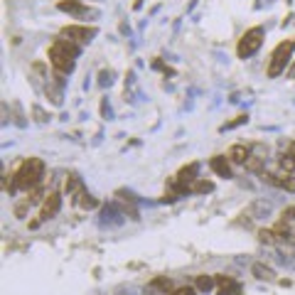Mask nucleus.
<instances>
[{"mask_svg":"<svg viewBox=\"0 0 295 295\" xmlns=\"http://www.w3.org/2000/svg\"><path fill=\"white\" fill-rule=\"evenodd\" d=\"M273 231H275V236H278V238H288V236H290V227H288V222H278V224L273 227Z\"/></svg>","mask_w":295,"mask_h":295,"instance_id":"17","label":"nucleus"},{"mask_svg":"<svg viewBox=\"0 0 295 295\" xmlns=\"http://www.w3.org/2000/svg\"><path fill=\"white\" fill-rule=\"evenodd\" d=\"M57 8L62 12H71V15H84V12H86L84 3H79V0H59Z\"/></svg>","mask_w":295,"mask_h":295,"instance_id":"12","label":"nucleus"},{"mask_svg":"<svg viewBox=\"0 0 295 295\" xmlns=\"http://www.w3.org/2000/svg\"><path fill=\"white\" fill-rule=\"evenodd\" d=\"M209 168L219 175V177H231V168H229V160L224 155H214L209 160Z\"/></svg>","mask_w":295,"mask_h":295,"instance_id":"9","label":"nucleus"},{"mask_svg":"<svg viewBox=\"0 0 295 295\" xmlns=\"http://www.w3.org/2000/svg\"><path fill=\"white\" fill-rule=\"evenodd\" d=\"M79 54V47L71 40H54L49 47V62L57 69V74H69L74 69V59Z\"/></svg>","mask_w":295,"mask_h":295,"instance_id":"2","label":"nucleus"},{"mask_svg":"<svg viewBox=\"0 0 295 295\" xmlns=\"http://www.w3.org/2000/svg\"><path fill=\"white\" fill-rule=\"evenodd\" d=\"M251 158V150H249V145H234L231 150H229V160L231 162H238V165H246V160Z\"/></svg>","mask_w":295,"mask_h":295,"instance_id":"10","label":"nucleus"},{"mask_svg":"<svg viewBox=\"0 0 295 295\" xmlns=\"http://www.w3.org/2000/svg\"><path fill=\"white\" fill-rule=\"evenodd\" d=\"M214 190V185L212 182H207V180H197L192 185V192L194 194H207V192H212Z\"/></svg>","mask_w":295,"mask_h":295,"instance_id":"16","label":"nucleus"},{"mask_svg":"<svg viewBox=\"0 0 295 295\" xmlns=\"http://www.w3.org/2000/svg\"><path fill=\"white\" fill-rule=\"evenodd\" d=\"M79 205L84 207V209H96V207H99V199H94L91 194H86V192H84V197H81V199H79Z\"/></svg>","mask_w":295,"mask_h":295,"instance_id":"19","label":"nucleus"},{"mask_svg":"<svg viewBox=\"0 0 295 295\" xmlns=\"http://www.w3.org/2000/svg\"><path fill=\"white\" fill-rule=\"evenodd\" d=\"M246 121H249V116H246V114H241V116H236L234 121H229V123H224V125H222V131H229V128H236V125L246 123Z\"/></svg>","mask_w":295,"mask_h":295,"instance_id":"20","label":"nucleus"},{"mask_svg":"<svg viewBox=\"0 0 295 295\" xmlns=\"http://www.w3.org/2000/svg\"><path fill=\"white\" fill-rule=\"evenodd\" d=\"M216 283H219V295H231L238 293V283L229 275H216Z\"/></svg>","mask_w":295,"mask_h":295,"instance_id":"11","label":"nucleus"},{"mask_svg":"<svg viewBox=\"0 0 295 295\" xmlns=\"http://www.w3.org/2000/svg\"><path fill=\"white\" fill-rule=\"evenodd\" d=\"M259 241H261V244H278V241H281V238L275 236V231H273V229H261V231H259Z\"/></svg>","mask_w":295,"mask_h":295,"instance_id":"14","label":"nucleus"},{"mask_svg":"<svg viewBox=\"0 0 295 295\" xmlns=\"http://www.w3.org/2000/svg\"><path fill=\"white\" fill-rule=\"evenodd\" d=\"M67 192H69V197L74 199V202H79L81 197H84V185H81V180H79V175H69V180H67Z\"/></svg>","mask_w":295,"mask_h":295,"instance_id":"8","label":"nucleus"},{"mask_svg":"<svg viewBox=\"0 0 295 295\" xmlns=\"http://www.w3.org/2000/svg\"><path fill=\"white\" fill-rule=\"evenodd\" d=\"M246 168L253 170V172H259V170H261V158H259V155H251V158L246 160Z\"/></svg>","mask_w":295,"mask_h":295,"instance_id":"21","label":"nucleus"},{"mask_svg":"<svg viewBox=\"0 0 295 295\" xmlns=\"http://www.w3.org/2000/svg\"><path fill=\"white\" fill-rule=\"evenodd\" d=\"M96 27H89V25H67L62 27V37H69L71 42H79V45H86L96 37Z\"/></svg>","mask_w":295,"mask_h":295,"instance_id":"5","label":"nucleus"},{"mask_svg":"<svg viewBox=\"0 0 295 295\" xmlns=\"http://www.w3.org/2000/svg\"><path fill=\"white\" fill-rule=\"evenodd\" d=\"M261 45H263V30L261 27H251V30H246L244 37L238 40L236 54L241 59H246V57H251V54H256V52L261 49Z\"/></svg>","mask_w":295,"mask_h":295,"instance_id":"3","label":"nucleus"},{"mask_svg":"<svg viewBox=\"0 0 295 295\" xmlns=\"http://www.w3.org/2000/svg\"><path fill=\"white\" fill-rule=\"evenodd\" d=\"M251 273H253L259 281H273V278H275V271H273L271 266H266V263H253V266H251Z\"/></svg>","mask_w":295,"mask_h":295,"instance_id":"13","label":"nucleus"},{"mask_svg":"<svg viewBox=\"0 0 295 295\" xmlns=\"http://www.w3.org/2000/svg\"><path fill=\"white\" fill-rule=\"evenodd\" d=\"M59 207H62V194L59 192H49L45 197V202H42V209H40V219L45 222V219H52V216H57Z\"/></svg>","mask_w":295,"mask_h":295,"instance_id":"7","label":"nucleus"},{"mask_svg":"<svg viewBox=\"0 0 295 295\" xmlns=\"http://www.w3.org/2000/svg\"><path fill=\"white\" fill-rule=\"evenodd\" d=\"M293 49H295L293 42H281V45L273 49L271 64H268V77H271V79H275V77L285 69V64H288V59H290V52H293Z\"/></svg>","mask_w":295,"mask_h":295,"instance_id":"4","label":"nucleus"},{"mask_svg":"<svg viewBox=\"0 0 295 295\" xmlns=\"http://www.w3.org/2000/svg\"><path fill=\"white\" fill-rule=\"evenodd\" d=\"M212 288H214V278H212V275H197V290L207 293V290H212Z\"/></svg>","mask_w":295,"mask_h":295,"instance_id":"15","label":"nucleus"},{"mask_svg":"<svg viewBox=\"0 0 295 295\" xmlns=\"http://www.w3.org/2000/svg\"><path fill=\"white\" fill-rule=\"evenodd\" d=\"M288 77H290V79H295V64H293V69L288 71Z\"/></svg>","mask_w":295,"mask_h":295,"instance_id":"25","label":"nucleus"},{"mask_svg":"<svg viewBox=\"0 0 295 295\" xmlns=\"http://www.w3.org/2000/svg\"><path fill=\"white\" fill-rule=\"evenodd\" d=\"M293 45H295V42H293Z\"/></svg>","mask_w":295,"mask_h":295,"instance_id":"26","label":"nucleus"},{"mask_svg":"<svg viewBox=\"0 0 295 295\" xmlns=\"http://www.w3.org/2000/svg\"><path fill=\"white\" fill-rule=\"evenodd\" d=\"M170 295H197V288H190V285H182V288H175Z\"/></svg>","mask_w":295,"mask_h":295,"instance_id":"23","label":"nucleus"},{"mask_svg":"<svg viewBox=\"0 0 295 295\" xmlns=\"http://www.w3.org/2000/svg\"><path fill=\"white\" fill-rule=\"evenodd\" d=\"M263 180L278 187V190H285V192H295V177L290 172H263Z\"/></svg>","mask_w":295,"mask_h":295,"instance_id":"6","label":"nucleus"},{"mask_svg":"<svg viewBox=\"0 0 295 295\" xmlns=\"http://www.w3.org/2000/svg\"><path fill=\"white\" fill-rule=\"evenodd\" d=\"M281 222H295V205L285 207L283 212H281Z\"/></svg>","mask_w":295,"mask_h":295,"instance_id":"22","label":"nucleus"},{"mask_svg":"<svg viewBox=\"0 0 295 295\" xmlns=\"http://www.w3.org/2000/svg\"><path fill=\"white\" fill-rule=\"evenodd\" d=\"M288 155L295 160V143H290V145H288Z\"/></svg>","mask_w":295,"mask_h":295,"instance_id":"24","label":"nucleus"},{"mask_svg":"<svg viewBox=\"0 0 295 295\" xmlns=\"http://www.w3.org/2000/svg\"><path fill=\"white\" fill-rule=\"evenodd\" d=\"M278 162H281V168H283L285 172H293V170H295V160L290 158L288 153H283V155H281V160H278Z\"/></svg>","mask_w":295,"mask_h":295,"instance_id":"18","label":"nucleus"},{"mask_svg":"<svg viewBox=\"0 0 295 295\" xmlns=\"http://www.w3.org/2000/svg\"><path fill=\"white\" fill-rule=\"evenodd\" d=\"M45 177V162L40 158H27L20 162V168L12 172V182H15V190H34L40 187V180Z\"/></svg>","mask_w":295,"mask_h":295,"instance_id":"1","label":"nucleus"}]
</instances>
